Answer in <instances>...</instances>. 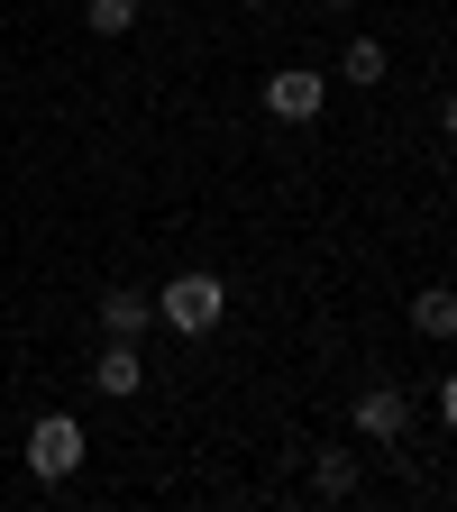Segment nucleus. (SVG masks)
I'll return each mask as SVG.
<instances>
[{
	"label": "nucleus",
	"instance_id": "1",
	"mask_svg": "<svg viewBox=\"0 0 457 512\" xmlns=\"http://www.w3.org/2000/svg\"><path fill=\"white\" fill-rule=\"evenodd\" d=\"M156 320H165V330H174V339H211V330H220V320H229V284H220V275H202V266H192V275H174V284L156 293Z\"/></svg>",
	"mask_w": 457,
	"mask_h": 512
},
{
	"label": "nucleus",
	"instance_id": "2",
	"mask_svg": "<svg viewBox=\"0 0 457 512\" xmlns=\"http://www.w3.org/2000/svg\"><path fill=\"white\" fill-rule=\"evenodd\" d=\"M83 448H92V439H83V421H74V412H46V421L28 430V476L64 485V476L83 467Z\"/></svg>",
	"mask_w": 457,
	"mask_h": 512
},
{
	"label": "nucleus",
	"instance_id": "3",
	"mask_svg": "<svg viewBox=\"0 0 457 512\" xmlns=\"http://www.w3.org/2000/svg\"><path fill=\"white\" fill-rule=\"evenodd\" d=\"M403 430H412V394H403V384H366V394H357V439L394 448Z\"/></svg>",
	"mask_w": 457,
	"mask_h": 512
},
{
	"label": "nucleus",
	"instance_id": "4",
	"mask_svg": "<svg viewBox=\"0 0 457 512\" xmlns=\"http://www.w3.org/2000/svg\"><path fill=\"white\" fill-rule=\"evenodd\" d=\"M320 101H330V83H320L311 64H284V74H266V110H275V119L302 128V119H320Z\"/></svg>",
	"mask_w": 457,
	"mask_h": 512
},
{
	"label": "nucleus",
	"instance_id": "5",
	"mask_svg": "<svg viewBox=\"0 0 457 512\" xmlns=\"http://www.w3.org/2000/svg\"><path fill=\"white\" fill-rule=\"evenodd\" d=\"M147 330H156V293H138V284L101 293V339H147Z\"/></svg>",
	"mask_w": 457,
	"mask_h": 512
},
{
	"label": "nucleus",
	"instance_id": "6",
	"mask_svg": "<svg viewBox=\"0 0 457 512\" xmlns=\"http://www.w3.org/2000/svg\"><path fill=\"white\" fill-rule=\"evenodd\" d=\"M92 384H101L110 403H128V394H138V384H147V366H138V339H110V348L92 357Z\"/></svg>",
	"mask_w": 457,
	"mask_h": 512
},
{
	"label": "nucleus",
	"instance_id": "7",
	"mask_svg": "<svg viewBox=\"0 0 457 512\" xmlns=\"http://www.w3.org/2000/svg\"><path fill=\"white\" fill-rule=\"evenodd\" d=\"M412 330H421V339H457V293H448V284H430V293L412 302Z\"/></svg>",
	"mask_w": 457,
	"mask_h": 512
},
{
	"label": "nucleus",
	"instance_id": "8",
	"mask_svg": "<svg viewBox=\"0 0 457 512\" xmlns=\"http://www.w3.org/2000/svg\"><path fill=\"white\" fill-rule=\"evenodd\" d=\"M311 485L330 494V503H339V494H357V458H348V448H320V467H311Z\"/></svg>",
	"mask_w": 457,
	"mask_h": 512
},
{
	"label": "nucleus",
	"instance_id": "9",
	"mask_svg": "<svg viewBox=\"0 0 457 512\" xmlns=\"http://www.w3.org/2000/svg\"><path fill=\"white\" fill-rule=\"evenodd\" d=\"M83 19H92V37H128L138 28V0H83Z\"/></svg>",
	"mask_w": 457,
	"mask_h": 512
},
{
	"label": "nucleus",
	"instance_id": "10",
	"mask_svg": "<svg viewBox=\"0 0 457 512\" xmlns=\"http://www.w3.org/2000/svg\"><path fill=\"white\" fill-rule=\"evenodd\" d=\"M339 74H348V83H384V46H375V37H348Z\"/></svg>",
	"mask_w": 457,
	"mask_h": 512
},
{
	"label": "nucleus",
	"instance_id": "11",
	"mask_svg": "<svg viewBox=\"0 0 457 512\" xmlns=\"http://www.w3.org/2000/svg\"><path fill=\"white\" fill-rule=\"evenodd\" d=\"M439 421L457 430V375H439Z\"/></svg>",
	"mask_w": 457,
	"mask_h": 512
},
{
	"label": "nucleus",
	"instance_id": "12",
	"mask_svg": "<svg viewBox=\"0 0 457 512\" xmlns=\"http://www.w3.org/2000/svg\"><path fill=\"white\" fill-rule=\"evenodd\" d=\"M439 128H448V138H457V92H448V101H439Z\"/></svg>",
	"mask_w": 457,
	"mask_h": 512
},
{
	"label": "nucleus",
	"instance_id": "13",
	"mask_svg": "<svg viewBox=\"0 0 457 512\" xmlns=\"http://www.w3.org/2000/svg\"><path fill=\"white\" fill-rule=\"evenodd\" d=\"M320 10H357V0H320Z\"/></svg>",
	"mask_w": 457,
	"mask_h": 512
}]
</instances>
